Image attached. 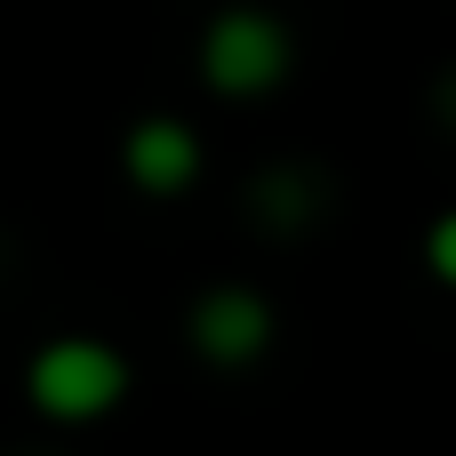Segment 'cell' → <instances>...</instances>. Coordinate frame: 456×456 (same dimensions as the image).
Returning <instances> with one entry per match:
<instances>
[{
	"label": "cell",
	"instance_id": "obj_1",
	"mask_svg": "<svg viewBox=\"0 0 456 456\" xmlns=\"http://www.w3.org/2000/svg\"><path fill=\"white\" fill-rule=\"evenodd\" d=\"M120 393H128V369H120L104 345H88V337H64V345H48V353L32 361V401H40L48 417H64V425L104 417Z\"/></svg>",
	"mask_w": 456,
	"mask_h": 456
},
{
	"label": "cell",
	"instance_id": "obj_2",
	"mask_svg": "<svg viewBox=\"0 0 456 456\" xmlns=\"http://www.w3.org/2000/svg\"><path fill=\"white\" fill-rule=\"evenodd\" d=\"M200 64H208V80H216L224 96H265V88L289 72V32H281L265 8H232V16L208 24Z\"/></svg>",
	"mask_w": 456,
	"mask_h": 456
},
{
	"label": "cell",
	"instance_id": "obj_3",
	"mask_svg": "<svg viewBox=\"0 0 456 456\" xmlns=\"http://www.w3.org/2000/svg\"><path fill=\"white\" fill-rule=\"evenodd\" d=\"M265 337H273V313H265L256 297H240V289H216V297L192 313V345H200L208 361H248V353H265Z\"/></svg>",
	"mask_w": 456,
	"mask_h": 456
},
{
	"label": "cell",
	"instance_id": "obj_4",
	"mask_svg": "<svg viewBox=\"0 0 456 456\" xmlns=\"http://www.w3.org/2000/svg\"><path fill=\"white\" fill-rule=\"evenodd\" d=\"M192 168H200V144H192L176 120H152V128L128 136V176H136L144 192H176Z\"/></svg>",
	"mask_w": 456,
	"mask_h": 456
},
{
	"label": "cell",
	"instance_id": "obj_5",
	"mask_svg": "<svg viewBox=\"0 0 456 456\" xmlns=\"http://www.w3.org/2000/svg\"><path fill=\"white\" fill-rule=\"evenodd\" d=\"M425 256H433V273H441V281L456 289V216H441V224H433V240H425Z\"/></svg>",
	"mask_w": 456,
	"mask_h": 456
}]
</instances>
